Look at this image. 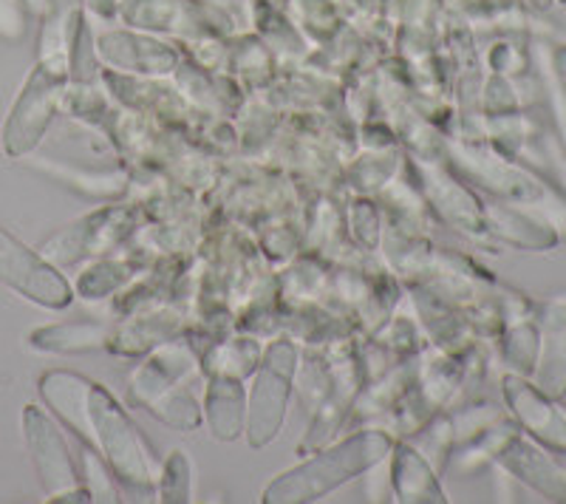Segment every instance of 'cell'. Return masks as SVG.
Returning a JSON list of instances; mask_svg holds the SVG:
<instances>
[{"label":"cell","instance_id":"ac0fdd59","mask_svg":"<svg viewBox=\"0 0 566 504\" xmlns=\"http://www.w3.org/2000/svg\"><path fill=\"white\" fill-rule=\"evenodd\" d=\"M148 411H154L165 426H174L179 431H196L201 426V406L193 391H190V386L174 388L170 395L150 402Z\"/></svg>","mask_w":566,"mask_h":504},{"label":"cell","instance_id":"44dd1931","mask_svg":"<svg viewBox=\"0 0 566 504\" xmlns=\"http://www.w3.org/2000/svg\"><path fill=\"white\" fill-rule=\"evenodd\" d=\"M83 468H85V487L91 493V502H116L119 491H116V479L111 476L105 460L94 448L85 445L83 451Z\"/></svg>","mask_w":566,"mask_h":504},{"label":"cell","instance_id":"277c9868","mask_svg":"<svg viewBox=\"0 0 566 504\" xmlns=\"http://www.w3.org/2000/svg\"><path fill=\"white\" fill-rule=\"evenodd\" d=\"M297 375V349L292 340L270 343L255 371L247 406V440L252 448H264L281 433L286 420L292 386Z\"/></svg>","mask_w":566,"mask_h":504},{"label":"cell","instance_id":"4fadbf2b","mask_svg":"<svg viewBox=\"0 0 566 504\" xmlns=\"http://www.w3.org/2000/svg\"><path fill=\"white\" fill-rule=\"evenodd\" d=\"M205 411L216 440H239L241 426H244V386L239 377L210 375Z\"/></svg>","mask_w":566,"mask_h":504},{"label":"cell","instance_id":"9c48e42d","mask_svg":"<svg viewBox=\"0 0 566 504\" xmlns=\"http://www.w3.org/2000/svg\"><path fill=\"white\" fill-rule=\"evenodd\" d=\"M125 210H99V213H91L85 219L74 221L71 227H65L63 233L52 235V239L43 244V259L52 261L54 266H69L77 264L80 259L97 252L99 246L114 244L123 233H128L125 227Z\"/></svg>","mask_w":566,"mask_h":504},{"label":"cell","instance_id":"7a4b0ae2","mask_svg":"<svg viewBox=\"0 0 566 504\" xmlns=\"http://www.w3.org/2000/svg\"><path fill=\"white\" fill-rule=\"evenodd\" d=\"M391 448V437L382 431H363L357 437H348L340 445L326 448L312 460L281 473L264 491V502H315L386 460Z\"/></svg>","mask_w":566,"mask_h":504},{"label":"cell","instance_id":"3957f363","mask_svg":"<svg viewBox=\"0 0 566 504\" xmlns=\"http://www.w3.org/2000/svg\"><path fill=\"white\" fill-rule=\"evenodd\" d=\"M71 83L69 63L60 60H38L32 74L27 77L9 111L7 125H3V150L12 159H23L38 148L49 125L57 117L63 105L65 88Z\"/></svg>","mask_w":566,"mask_h":504},{"label":"cell","instance_id":"52a82bcc","mask_svg":"<svg viewBox=\"0 0 566 504\" xmlns=\"http://www.w3.org/2000/svg\"><path fill=\"white\" fill-rule=\"evenodd\" d=\"M119 18L142 32H168L176 38L205 40L219 34L224 18L212 3L196 0H119Z\"/></svg>","mask_w":566,"mask_h":504},{"label":"cell","instance_id":"5b68a950","mask_svg":"<svg viewBox=\"0 0 566 504\" xmlns=\"http://www.w3.org/2000/svg\"><path fill=\"white\" fill-rule=\"evenodd\" d=\"M23 437L49 502H91V493L80 479L65 437L38 406L23 408Z\"/></svg>","mask_w":566,"mask_h":504},{"label":"cell","instance_id":"9a60e30c","mask_svg":"<svg viewBox=\"0 0 566 504\" xmlns=\"http://www.w3.org/2000/svg\"><path fill=\"white\" fill-rule=\"evenodd\" d=\"M507 400L530 431L538 433L541 440L549 442V445L566 448V426L538 391H533V388L518 380H507Z\"/></svg>","mask_w":566,"mask_h":504},{"label":"cell","instance_id":"ba28073f","mask_svg":"<svg viewBox=\"0 0 566 504\" xmlns=\"http://www.w3.org/2000/svg\"><path fill=\"white\" fill-rule=\"evenodd\" d=\"M97 57L111 69H119L125 74H142V77H165L179 69V52L174 45L161 43L142 32H103L97 40Z\"/></svg>","mask_w":566,"mask_h":504},{"label":"cell","instance_id":"7c38bea8","mask_svg":"<svg viewBox=\"0 0 566 504\" xmlns=\"http://www.w3.org/2000/svg\"><path fill=\"white\" fill-rule=\"evenodd\" d=\"M114 340V332L103 321H69L34 329L29 335V346L49 355H80V351L103 349Z\"/></svg>","mask_w":566,"mask_h":504},{"label":"cell","instance_id":"d6986e66","mask_svg":"<svg viewBox=\"0 0 566 504\" xmlns=\"http://www.w3.org/2000/svg\"><path fill=\"white\" fill-rule=\"evenodd\" d=\"M190 460H187L185 451H170L168 462L159 473V498L161 502H190V485H193V476H190Z\"/></svg>","mask_w":566,"mask_h":504},{"label":"cell","instance_id":"8992f818","mask_svg":"<svg viewBox=\"0 0 566 504\" xmlns=\"http://www.w3.org/2000/svg\"><path fill=\"white\" fill-rule=\"evenodd\" d=\"M0 281L45 309H65L71 304L69 281L43 252L32 250L0 227Z\"/></svg>","mask_w":566,"mask_h":504},{"label":"cell","instance_id":"5bb4252c","mask_svg":"<svg viewBox=\"0 0 566 504\" xmlns=\"http://www.w3.org/2000/svg\"><path fill=\"white\" fill-rule=\"evenodd\" d=\"M394 493L399 502H444L428 460L408 445L394 451Z\"/></svg>","mask_w":566,"mask_h":504},{"label":"cell","instance_id":"8fae6325","mask_svg":"<svg viewBox=\"0 0 566 504\" xmlns=\"http://www.w3.org/2000/svg\"><path fill=\"white\" fill-rule=\"evenodd\" d=\"M43 23L38 38V60H60L69 63L71 43L77 38V29L85 14V0H43L40 7Z\"/></svg>","mask_w":566,"mask_h":504},{"label":"cell","instance_id":"6da1fadb","mask_svg":"<svg viewBox=\"0 0 566 504\" xmlns=\"http://www.w3.org/2000/svg\"><path fill=\"white\" fill-rule=\"evenodd\" d=\"M74 433L83 445L94 448L103 456L116 482L134 496V502H145L154 493V482L159 476L154 451L125 414V408L97 382H91L85 414Z\"/></svg>","mask_w":566,"mask_h":504},{"label":"cell","instance_id":"ffe728a7","mask_svg":"<svg viewBox=\"0 0 566 504\" xmlns=\"http://www.w3.org/2000/svg\"><path fill=\"white\" fill-rule=\"evenodd\" d=\"M128 275L130 272L125 264L105 261V264L91 266L88 272H83V275H80L77 292L83 297H88V301H94V297H105L108 292H114L116 286H123L125 281H128Z\"/></svg>","mask_w":566,"mask_h":504},{"label":"cell","instance_id":"e0dca14e","mask_svg":"<svg viewBox=\"0 0 566 504\" xmlns=\"http://www.w3.org/2000/svg\"><path fill=\"white\" fill-rule=\"evenodd\" d=\"M258 363H261L258 343L250 340V337H239V340L221 343V346L212 349L210 360H207V371H210V375H227L244 380L247 375L255 371Z\"/></svg>","mask_w":566,"mask_h":504},{"label":"cell","instance_id":"603a6c76","mask_svg":"<svg viewBox=\"0 0 566 504\" xmlns=\"http://www.w3.org/2000/svg\"><path fill=\"white\" fill-rule=\"evenodd\" d=\"M85 12L99 20H114L119 14V0H85Z\"/></svg>","mask_w":566,"mask_h":504},{"label":"cell","instance_id":"2e32d148","mask_svg":"<svg viewBox=\"0 0 566 504\" xmlns=\"http://www.w3.org/2000/svg\"><path fill=\"white\" fill-rule=\"evenodd\" d=\"M504 462H507L510 471L522 473V479L533 482L535 487H541V491L549 493V496H560V493H564V487H560V473H555V468L530 445L513 442V445L504 451Z\"/></svg>","mask_w":566,"mask_h":504},{"label":"cell","instance_id":"7402d4cb","mask_svg":"<svg viewBox=\"0 0 566 504\" xmlns=\"http://www.w3.org/2000/svg\"><path fill=\"white\" fill-rule=\"evenodd\" d=\"M43 0H0V38L9 43L27 38L29 18L40 12Z\"/></svg>","mask_w":566,"mask_h":504},{"label":"cell","instance_id":"30bf717a","mask_svg":"<svg viewBox=\"0 0 566 504\" xmlns=\"http://www.w3.org/2000/svg\"><path fill=\"white\" fill-rule=\"evenodd\" d=\"M196 371V357L193 351L176 343V346H165L156 355L148 357V363H142L136 369L134 380V397L148 408L150 402H156L159 397L170 395L174 388L185 386L187 377Z\"/></svg>","mask_w":566,"mask_h":504}]
</instances>
